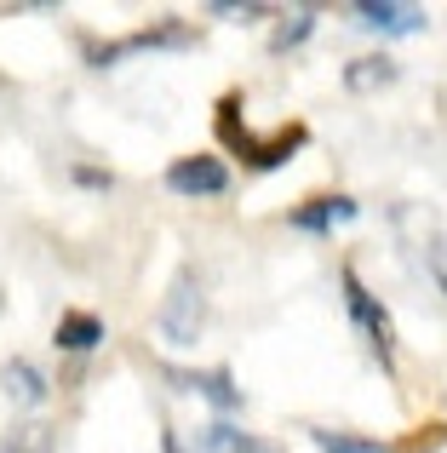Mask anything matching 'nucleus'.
<instances>
[{
	"label": "nucleus",
	"instance_id": "nucleus-5",
	"mask_svg": "<svg viewBox=\"0 0 447 453\" xmlns=\"http://www.w3.org/2000/svg\"><path fill=\"white\" fill-rule=\"evenodd\" d=\"M167 189L172 196H224L230 189V166L218 155H184L167 166Z\"/></svg>",
	"mask_w": 447,
	"mask_h": 453
},
{
	"label": "nucleus",
	"instance_id": "nucleus-3",
	"mask_svg": "<svg viewBox=\"0 0 447 453\" xmlns=\"http://www.w3.org/2000/svg\"><path fill=\"white\" fill-rule=\"evenodd\" d=\"M338 288H345V310H350V321L361 327V339H367V350L379 356V367L390 373L396 367V321H390V310H384L379 299H373L367 288H361V276L356 270H338Z\"/></svg>",
	"mask_w": 447,
	"mask_h": 453
},
{
	"label": "nucleus",
	"instance_id": "nucleus-12",
	"mask_svg": "<svg viewBox=\"0 0 447 453\" xmlns=\"http://www.w3.org/2000/svg\"><path fill=\"white\" fill-rule=\"evenodd\" d=\"M6 396H11V402H23V408H41V402H46V379H41V367H29V362H6Z\"/></svg>",
	"mask_w": 447,
	"mask_h": 453
},
{
	"label": "nucleus",
	"instance_id": "nucleus-16",
	"mask_svg": "<svg viewBox=\"0 0 447 453\" xmlns=\"http://www.w3.org/2000/svg\"><path fill=\"white\" fill-rule=\"evenodd\" d=\"M0 453H52V431L46 425H23V431H11Z\"/></svg>",
	"mask_w": 447,
	"mask_h": 453
},
{
	"label": "nucleus",
	"instance_id": "nucleus-10",
	"mask_svg": "<svg viewBox=\"0 0 447 453\" xmlns=\"http://www.w3.org/2000/svg\"><path fill=\"white\" fill-rule=\"evenodd\" d=\"M52 344H57V350H69V356H87V350H98V344H103V321L92 316V310H69V316H57Z\"/></svg>",
	"mask_w": 447,
	"mask_h": 453
},
{
	"label": "nucleus",
	"instance_id": "nucleus-9",
	"mask_svg": "<svg viewBox=\"0 0 447 453\" xmlns=\"http://www.w3.org/2000/svg\"><path fill=\"white\" fill-rule=\"evenodd\" d=\"M345 219H356V201L350 196H315V201H304V207H292V230H310V235H327L333 224H345Z\"/></svg>",
	"mask_w": 447,
	"mask_h": 453
},
{
	"label": "nucleus",
	"instance_id": "nucleus-6",
	"mask_svg": "<svg viewBox=\"0 0 447 453\" xmlns=\"http://www.w3.org/2000/svg\"><path fill=\"white\" fill-rule=\"evenodd\" d=\"M350 18H356L361 29H379V35H419L430 23L425 6H413V0H356Z\"/></svg>",
	"mask_w": 447,
	"mask_h": 453
},
{
	"label": "nucleus",
	"instance_id": "nucleus-14",
	"mask_svg": "<svg viewBox=\"0 0 447 453\" xmlns=\"http://www.w3.org/2000/svg\"><path fill=\"white\" fill-rule=\"evenodd\" d=\"M315 18H322V12H315V6H292V12H287V23H281V29H276V52H292V46H299L304 35L315 29Z\"/></svg>",
	"mask_w": 447,
	"mask_h": 453
},
{
	"label": "nucleus",
	"instance_id": "nucleus-11",
	"mask_svg": "<svg viewBox=\"0 0 447 453\" xmlns=\"http://www.w3.org/2000/svg\"><path fill=\"white\" fill-rule=\"evenodd\" d=\"M195 453H281V448H276V442H264V436L230 431V425H207V431L195 436Z\"/></svg>",
	"mask_w": 447,
	"mask_h": 453
},
{
	"label": "nucleus",
	"instance_id": "nucleus-18",
	"mask_svg": "<svg viewBox=\"0 0 447 453\" xmlns=\"http://www.w3.org/2000/svg\"><path fill=\"white\" fill-rule=\"evenodd\" d=\"M75 178L87 189H110V173H98V166H75Z\"/></svg>",
	"mask_w": 447,
	"mask_h": 453
},
{
	"label": "nucleus",
	"instance_id": "nucleus-19",
	"mask_svg": "<svg viewBox=\"0 0 447 453\" xmlns=\"http://www.w3.org/2000/svg\"><path fill=\"white\" fill-rule=\"evenodd\" d=\"M161 453H178V431H161Z\"/></svg>",
	"mask_w": 447,
	"mask_h": 453
},
{
	"label": "nucleus",
	"instance_id": "nucleus-2",
	"mask_svg": "<svg viewBox=\"0 0 447 453\" xmlns=\"http://www.w3.org/2000/svg\"><path fill=\"white\" fill-rule=\"evenodd\" d=\"M396 230H402L407 258L447 293V219L430 212V207H419V201H407V207H396Z\"/></svg>",
	"mask_w": 447,
	"mask_h": 453
},
{
	"label": "nucleus",
	"instance_id": "nucleus-7",
	"mask_svg": "<svg viewBox=\"0 0 447 453\" xmlns=\"http://www.w3.org/2000/svg\"><path fill=\"white\" fill-rule=\"evenodd\" d=\"M155 46H190V29L167 18V23H155V29H138V35H126V41L87 46V58H92V69H110L115 58H126V52H155Z\"/></svg>",
	"mask_w": 447,
	"mask_h": 453
},
{
	"label": "nucleus",
	"instance_id": "nucleus-17",
	"mask_svg": "<svg viewBox=\"0 0 447 453\" xmlns=\"http://www.w3.org/2000/svg\"><path fill=\"white\" fill-rule=\"evenodd\" d=\"M269 6H258V0H246V6H230V0H213V18L224 23H253V18H264Z\"/></svg>",
	"mask_w": 447,
	"mask_h": 453
},
{
	"label": "nucleus",
	"instance_id": "nucleus-13",
	"mask_svg": "<svg viewBox=\"0 0 447 453\" xmlns=\"http://www.w3.org/2000/svg\"><path fill=\"white\" fill-rule=\"evenodd\" d=\"M390 81H396L390 58H356V64L345 69V87L350 92H379V87H390Z\"/></svg>",
	"mask_w": 447,
	"mask_h": 453
},
{
	"label": "nucleus",
	"instance_id": "nucleus-15",
	"mask_svg": "<svg viewBox=\"0 0 447 453\" xmlns=\"http://www.w3.org/2000/svg\"><path fill=\"white\" fill-rule=\"evenodd\" d=\"M322 453H390L384 442H367V436H345V431H310Z\"/></svg>",
	"mask_w": 447,
	"mask_h": 453
},
{
	"label": "nucleus",
	"instance_id": "nucleus-1",
	"mask_svg": "<svg viewBox=\"0 0 447 453\" xmlns=\"http://www.w3.org/2000/svg\"><path fill=\"white\" fill-rule=\"evenodd\" d=\"M241 110H246L241 92H224L213 127H218V144H224V150H235L246 166H253V173H276V166H287L292 155L310 144V127H304V121H292V127H281V133H269V138H264V133H253V127H246V115H241Z\"/></svg>",
	"mask_w": 447,
	"mask_h": 453
},
{
	"label": "nucleus",
	"instance_id": "nucleus-8",
	"mask_svg": "<svg viewBox=\"0 0 447 453\" xmlns=\"http://www.w3.org/2000/svg\"><path fill=\"white\" fill-rule=\"evenodd\" d=\"M167 379L178 390H195V396H207L218 413H235L241 408V385L230 379V367H213V373H184V367H167Z\"/></svg>",
	"mask_w": 447,
	"mask_h": 453
},
{
	"label": "nucleus",
	"instance_id": "nucleus-4",
	"mask_svg": "<svg viewBox=\"0 0 447 453\" xmlns=\"http://www.w3.org/2000/svg\"><path fill=\"white\" fill-rule=\"evenodd\" d=\"M155 321H161V339L167 344H195L207 333V293H201V276H195V270H178V276H172Z\"/></svg>",
	"mask_w": 447,
	"mask_h": 453
}]
</instances>
